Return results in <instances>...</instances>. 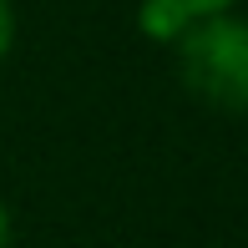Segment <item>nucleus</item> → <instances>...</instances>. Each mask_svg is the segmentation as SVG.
Listing matches in <instances>:
<instances>
[{
  "label": "nucleus",
  "mask_w": 248,
  "mask_h": 248,
  "mask_svg": "<svg viewBox=\"0 0 248 248\" xmlns=\"http://www.w3.org/2000/svg\"><path fill=\"white\" fill-rule=\"evenodd\" d=\"M238 0H142L137 5V26L147 41H162L172 46L193 20H208V16H228Z\"/></svg>",
  "instance_id": "2"
},
{
  "label": "nucleus",
  "mask_w": 248,
  "mask_h": 248,
  "mask_svg": "<svg viewBox=\"0 0 248 248\" xmlns=\"http://www.w3.org/2000/svg\"><path fill=\"white\" fill-rule=\"evenodd\" d=\"M0 248H10V208L0 202Z\"/></svg>",
  "instance_id": "4"
},
{
  "label": "nucleus",
  "mask_w": 248,
  "mask_h": 248,
  "mask_svg": "<svg viewBox=\"0 0 248 248\" xmlns=\"http://www.w3.org/2000/svg\"><path fill=\"white\" fill-rule=\"evenodd\" d=\"M10 46H16V5L0 0V61L10 56Z\"/></svg>",
  "instance_id": "3"
},
{
  "label": "nucleus",
  "mask_w": 248,
  "mask_h": 248,
  "mask_svg": "<svg viewBox=\"0 0 248 248\" xmlns=\"http://www.w3.org/2000/svg\"><path fill=\"white\" fill-rule=\"evenodd\" d=\"M177 81L213 111H248V20L243 16H208L193 20L172 41Z\"/></svg>",
  "instance_id": "1"
}]
</instances>
